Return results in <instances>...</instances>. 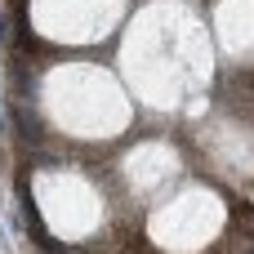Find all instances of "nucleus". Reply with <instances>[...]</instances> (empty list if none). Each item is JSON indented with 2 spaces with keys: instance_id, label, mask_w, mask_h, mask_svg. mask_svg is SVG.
<instances>
[{
  "instance_id": "nucleus-1",
  "label": "nucleus",
  "mask_w": 254,
  "mask_h": 254,
  "mask_svg": "<svg viewBox=\"0 0 254 254\" xmlns=\"http://www.w3.org/2000/svg\"><path fill=\"white\" fill-rule=\"evenodd\" d=\"M13 125H18V129H22L27 138H40V125L31 121V112H18V116H13Z\"/></svg>"
},
{
  "instance_id": "nucleus-2",
  "label": "nucleus",
  "mask_w": 254,
  "mask_h": 254,
  "mask_svg": "<svg viewBox=\"0 0 254 254\" xmlns=\"http://www.w3.org/2000/svg\"><path fill=\"white\" fill-rule=\"evenodd\" d=\"M250 254H254V250H250Z\"/></svg>"
}]
</instances>
